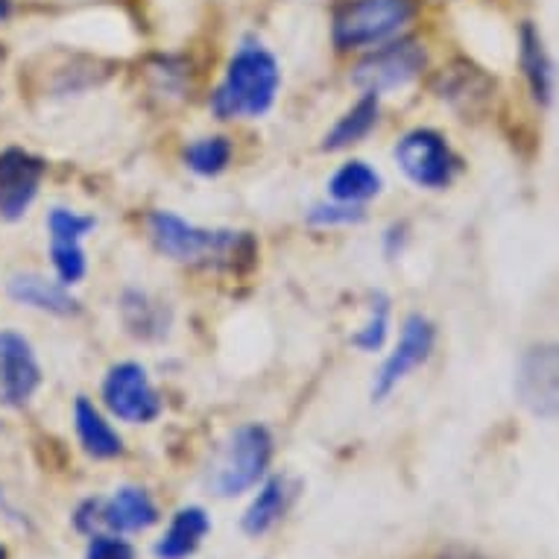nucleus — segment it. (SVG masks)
Instances as JSON below:
<instances>
[{
  "instance_id": "obj_23",
  "label": "nucleus",
  "mask_w": 559,
  "mask_h": 559,
  "mask_svg": "<svg viewBox=\"0 0 559 559\" xmlns=\"http://www.w3.org/2000/svg\"><path fill=\"white\" fill-rule=\"evenodd\" d=\"M386 331H390V302H386V296H376L372 311H369V322L352 337V343L360 352H378L386 343Z\"/></svg>"
},
{
  "instance_id": "obj_22",
  "label": "nucleus",
  "mask_w": 559,
  "mask_h": 559,
  "mask_svg": "<svg viewBox=\"0 0 559 559\" xmlns=\"http://www.w3.org/2000/svg\"><path fill=\"white\" fill-rule=\"evenodd\" d=\"M123 320L138 337H158L165 331V308L158 302H150L144 294L123 296Z\"/></svg>"
},
{
  "instance_id": "obj_17",
  "label": "nucleus",
  "mask_w": 559,
  "mask_h": 559,
  "mask_svg": "<svg viewBox=\"0 0 559 559\" xmlns=\"http://www.w3.org/2000/svg\"><path fill=\"white\" fill-rule=\"evenodd\" d=\"M378 115H381L378 94H364V97L334 123V129H331L329 135H325V141H322V150L337 153V150H346L352 147V144L364 141V138L376 129Z\"/></svg>"
},
{
  "instance_id": "obj_16",
  "label": "nucleus",
  "mask_w": 559,
  "mask_h": 559,
  "mask_svg": "<svg viewBox=\"0 0 559 559\" xmlns=\"http://www.w3.org/2000/svg\"><path fill=\"white\" fill-rule=\"evenodd\" d=\"M74 423H76V437L83 442V449L97 460H111L123 454V440L120 433L106 423L97 407L88 399H76L74 407Z\"/></svg>"
},
{
  "instance_id": "obj_4",
  "label": "nucleus",
  "mask_w": 559,
  "mask_h": 559,
  "mask_svg": "<svg viewBox=\"0 0 559 559\" xmlns=\"http://www.w3.org/2000/svg\"><path fill=\"white\" fill-rule=\"evenodd\" d=\"M273 457V437L264 425H240L212 463L209 486L221 498L247 492L264 477Z\"/></svg>"
},
{
  "instance_id": "obj_18",
  "label": "nucleus",
  "mask_w": 559,
  "mask_h": 559,
  "mask_svg": "<svg viewBox=\"0 0 559 559\" xmlns=\"http://www.w3.org/2000/svg\"><path fill=\"white\" fill-rule=\"evenodd\" d=\"M519 56H522V71L531 83L533 97L539 103L550 100V88H554V64L548 59V50L542 45V36L536 33L533 24H524L522 36H519Z\"/></svg>"
},
{
  "instance_id": "obj_21",
  "label": "nucleus",
  "mask_w": 559,
  "mask_h": 559,
  "mask_svg": "<svg viewBox=\"0 0 559 559\" xmlns=\"http://www.w3.org/2000/svg\"><path fill=\"white\" fill-rule=\"evenodd\" d=\"M231 162V144L229 138L212 135L193 141L191 147L185 150V165L191 167L193 174L200 176H217L223 174Z\"/></svg>"
},
{
  "instance_id": "obj_3",
  "label": "nucleus",
  "mask_w": 559,
  "mask_h": 559,
  "mask_svg": "<svg viewBox=\"0 0 559 559\" xmlns=\"http://www.w3.org/2000/svg\"><path fill=\"white\" fill-rule=\"evenodd\" d=\"M419 12L416 0H343L331 19L337 50H364L393 41Z\"/></svg>"
},
{
  "instance_id": "obj_9",
  "label": "nucleus",
  "mask_w": 559,
  "mask_h": 559,
  "mask_svg": "<svg viewBox=\"0 0 559 559\" xmlns=\"http://www.w3.org/2000/svg\"><path fill=\"white\" fill-rule=\"evenodd\" d=\"M433 340H437V331H433L431 320H425L423 313H413V317L404 320L399 346L390 352V358L384 360V367L378 369L376 381H372V399L376 402H384L386 395L393 393L413 369L423 367L425 360L431 358Z\"/></svg>"
},
{
  "instance_id": "obj_7",
  "label": "nucleus",
  "mask_w": 559,
  "mask_h": 559,
  "mask_svg": "<svg viewBox=\"0 0 559 559\" xmlns=\"http://www.w3.org/2000/svg\"><path fill=\"white\" fill-rule=\"evenodd\" d=\"M103 402L118 419L132 425L153 423L162 413V399L156 386L150 384L147 369L132 360L109 369V376L103 381Z\"/></svg>"
},
{
  "instance_id": "obj_19",
  "label": "nucleus",
  "mask_w": 559,
  "mask_h": 559,
  "mask_svg": "<svg viewBox=\"0 0 559 559\" xmlns=\"http://www.w3.org/2000/svg\"><path fill=\"white\" fill-rule=\"evenodd\" d=\"M329 193L334 202L364 205V202L381 193V176L367 162H346L337 174L331 176Z\"/></svg>"
},
{
  "instance_id": "obj_28",
  "label": "nucleus",
  "mask_w": 559,
  "mask_h": 559,
  "mask_svg": "<svg viewBox=\"0 0 559 559\" xmlns=\"http://www.w3.org/2000/svg\"><path fill=\"white\" fill-rule=\"evenodd\" d=\"M0 559H7V548H0Z\"/></svg>"
},
{
  "instance_id": "obj_15",
  "label": "nucleus",
  "mask_w": 559,
  "mask_h": 559,
  "mask_svg": "<svg viewBox=\"0 0 559 559\" xmlns=\"http://www.w3.org/2000/svg\"><path fill=\"white\" fill-rule=\"evenodd\" d=\"M212 531V522L202 507H185L174 515V522L165 531V536L158 539L156 557L158 559H185L191 557L193 550L200 548V542L205 539V533Z\"/></svg>"
},
{
  "instance_id": "obj_6",
  "label": "nucleus",
  "mask_w": 559,
  "mask_h": 559,
  "mask_svg": "<svg viewBox=\"0 0 559 559\" xmlns=\"http://www.w3.org/2000/svg\"><path fill=\"white\" fill-rule=\"evenodd\" d=\"M395 162L404 176L419 188H445L457 174V156L451 153L449 141L433 129H413L399 141Z\"/></svg>"
},
{
  "instance_id": "obj_10",
  "label": "nucleus",
  "mask_w": 559,
  "mask_h": 559,
  "mask_svg": "<svg viewBox=\"0 0 559 559\" xmlns=\"http://www.w3.org/2000/svg\"><path fill=\"white\" fill-rule=\"evenodd\" d=\"M45 170V162L27 150L12 147L0 153V217L19 221L27 214Z\"/></svg>"
},
{
  "instance_id": "obj_8",
  "label": "nucleus",
  "mask_w": 559,
  "mask_h": 559,
  "mask_svg": "<svg viewBox=\"0 0 559 559\" xmlns=\"http://www.w3.org/2000/svg\"><path fill=\"white\" fill-rule=\"evenodd\" d=\"M519 402L536 416H559V343L533 346L515 376Z\"/></svg>"
},
{
  "instance_id": "obj_25",
  "label": "nucleus",
  "mask_w": 559,
  "mask_h": 559,
  "mask_svg": "<svg viewBox=\"0 0 559 559\" xmlns=\"http://www.w3.org/2000/svg\"><path fill=\"white\" fill-rule=\"evenodd\" d=\"M85 559H135V550H132V545H129V542H123L120 536H115V533H109V536L94 533Z\"/></svg>"
},
{
  "instance_id": "obj_2",
  "label": "nucleus",
  "mask_w": 559,
  "mask_h": 559,
  "mask_svg": "<svg viewBox=\"0 0 559 559\" xmlns=\"http://www.w3.org/2000/svg\"><path fill=\"white\" fill-rule=\"evenodd\" d=\"M278 85H282V71L275 56L261 45H243L214 92L212 111L223 120L261 118L273 109Z\"/></svg>"
},
{
  "instance_id": "obj_12",
  "label": "nucleus",
  "mask_w": 559,
  "mask_h": 559,
  "mask_svg": "<svg viewBox=\"0 0 559 559\" xmlns=\"http://www.w3.org/2000/svg\"><path fill=\"white\" fill-rule=\"evenodd\" d=\"M41 384V369L33 346L15 331H0V399L21 407Z\"/></svg>"
},
{
  "instance_id": "obj_27",
  "label": "nucleus",
  "mask_w": 559,
  "mask_h": 559,
  "mask_svg": "<svg viewBox=\"0 0 559 559\" xmlns=\"http://www.w3.org/2000/svg\"><path fill=\"white\" fill-rule=\"evenodd\" d=\"M12 15V0H0V21H7Z\"/></svg>"
},
{
  "instance_id": "obj_1",
  "label": "nucleus",
  "mask_w": 559,
  "mask_h": 559,
  "mask_svg": "<svg viewBox=\"0 0 559 559\" xmlns=\"http://www.w3.org/2000/svg\"><path fill=\"white\" fill-rule=\"evenodd\" d=\"M147 226L158 252L182 264L238 266L243 258L252 261L255 255V240L249 238L247 231L200 229L170 212H153Z\"/></svg>"
},
{
  "instance_id": "obj_11",
  "label": "nucleus",
  "mask_w": 559,
  "mask_h": 559,
  "mask_svg": "<svg viewBox=\"0 0 559 559\" xmlns=\"http://www.w3.org/2000/svg\"><path fill=\"white\" fill-rule=\"evenodd\" d=\"M47 229H50V258H53L59 282L68 287L83 282L85 270H88L83 238L94 229V217L68 212V209H53L47 217Z\"/></svg>"
},
{
  "instance_id": "obj_26",
  "label": "nucleus",
  "mask_w": 559,
  "mask_h": 559,
  "mask_svg": "<svg viewBox=\"0 0 559 559\" xmlns=\"http://www.w3.org/2000/svg\"><path fill=\"white\" fill-rule=\"evenodd\" d=\"M440 559H480V557H477V554H472V550L454 548V550H445Z\"/></svg>"
},
{
  "instance_id": "obj_20",
  "label": "nucleus",
  "mask_w": 559,
  "mask_h": 559,
  "mask_svg": "<svg viewBox=\"0 0 559 559\" xmlns=\"http://www.w3.org/2000/svg\"><path fill=\"white\" fill-rule=\"evenodd\" d=\"M287 498H290V492H287L285 477L266 480V484L261 486V492H258L255 501L249 504L247 515H243V531H247L249 536H261V533L273 531L275 522L285 515Z\"/></svg>"
},
{
  "instance_id": "obj_24",
  "label": "nucleus",
  "mask_w": 559,
  "mask_h": 559,
  "mask_svg": "<svg viewBox=\"0 0 559 559\" xmlns=\"http://www.w3.org/2000/svg\"><path fill=\"white\" fill-rule=\"evenodd\" d=\"M308 221L317 226H348V223L364 221V209L360 205H348V202H334V205H313Z\"/></svg>"
},
{
  "instance_id": "obj_14",
  "label": "nucleus",
  "mask_w": 559,
  "mask_h": 559,
  "mask_svg": "<svg viewBox=\"0 0 559 559\" xmlns=\"http://www.w3.org/2000/svg\"><path fill=\"white\" fill-rule=\"evenodd\" d=\"M7 290H10V296L19 305L53 313V317H71V313L80 311V302L71 296L68 285H62V282H50V278H45V275L38 273L12 275Z\"/></svg>"
},
{
  "instance_id": "obj_13",
  "label": "nucleus",
  "mask_w": 559,
  "mask_h": 559,
  "mask_svg": "<svg viewBox=\"0 0 559 559\" xmlns=\"http://www.w3.org/2000/svg\"><path fill=\"white\" fill-rule=\"evenodd\" d=\"M158 522V507L153 498L138 489V486H123L109 501H100V527L111 533H138L147 531Z\"/></svg>"
},
{
  "instance_id": "obj_5",
  "label": "nucleus",
  "mask_w": 559,
  "mask_h": 559,
  "mask_svg": "<svg viewBox=\"0 0 559 559\" xmlns=\"http://www.w3.org/2000/svg\"><path fill=\"white\" fill-rule=\"evenodd\" d=\"M425 62H428V53L416 38H395V41L378 45L376 53H369L367 59H360L352 80L364 94L395 92L423 74Z\"/></svg>"
}]
</instances>
